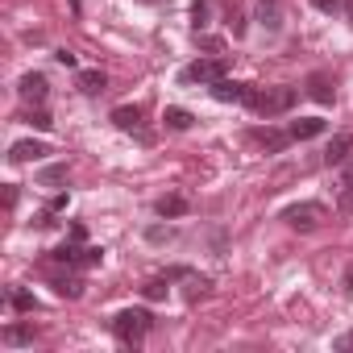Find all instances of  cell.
Segmentation results:
<instances>
[{"mask_svg": "<svg viewBox=\"0 0 353 353\" xmlns=\"http://www.w3.org/2000/svg\"><path fill=\"white\" fill-rule=\"evenodd\" d=\"M150 328H154V316H150L145 307H125V312H117V320H112V332H117V341H125V345H137Z\"/></svg>", "mask_w": 353, "mask_h": 353, "instance_id": "cell-1", "label": "cell"}, {"mask_svg": "<svg viewBox=\"0 0 353 353\" xmlns=\"http://www.w3.org/2000/svg\"><path fill=\"white\" fill-rule=\"evenodd\" d=\"M283 221H287L291 229H299V233H312V229H320V225L328 221V208L316 204V200H303V204L283 208Z\"/></svg>", "mask_w": 353, "mask_h": 353, "instance_id": "cell-2", "label": "cell"}, {"mask_svg": "<svg viewBox=\"0 0 353 353\" xmlns=\"http://www.w3.org/2000/svg\"><path fill=\"white\" fill-rule=\"evenodd\" d=\"M295 100H299L295 88H266V92H258V108H254V112H262V117H283V112L295 108Z\"/></svg>", "mask_w": 353, "mask_h": 353, "instance_id": "cell-3", "label": "cell"}, {"mask_svg": "<svg viewBox=\"0 0 353 353\" xmlns=\"http://www.w3.org/2000/svg\"><path fill=\"white\" fill-rule=\"evenodd\" d=\"M225 71H229L225 59H196L192 67L179 71V83H208V88H212L216 79H225Z\"/></svg>", "mask_w": 353, "mask_h": 353, "instance_id": "cell-4", "label": "cell"}, {"mask_svg": "<svg viewBox=\"0 0 353 353\" xmlns=\"http://www.w3.org/2000/svg\"><path fill=\"white\" fill-rule=\"evenodd\" d=\"M212 96H216L221 104H245V108H258V88H250V83L216 79V83H212Z\"/></svg>", "mask_w": 353, "mask_h": 353, "instance_id": "cell-5", "label": "cell"}, {"mask_svg": "<svg viewBox=\"0 0 353 353\" xmlns=\"http://www.w3.org/2000/svg\"><path fill=\"white\" fill-rule=\"evenodd\" d=\"M46 92H50V83H46V75H38V71L21 75V83H17V96H21L26 104H34V108L46 104Z\"/></svg>", "mask_w": 353, "mask_h": 353, "instance_id": "cell-6", "label": "cell"}, {"mask_svg": "<svg viewBox=\"0 0 353 353\" xmlns=\"http://www.w3.org/2000/svg\"><path fill=\"white\" fill-rule=\"evenodd\" d=\"M254 17H258V26H262L266 34H279V30H283V0H258Z\"/></svg>", "mask_w": 353, "mask_h": 353, "instance_id": "cell-7", "label": "cell"}, {"mask_svg": "<svg viewBox=\"0 0 353 353\" xmlns=\"http://www.w3.org/2000/svg\"><path fill=\"white\" fill-rule=\"evenodd\" d=\"M254 141H258L266 154H283L295 137H291V129H258V133H254Z\"/></svg>", "mask_w": 353, "mask_h": 353, "instance_id": "cell-8", "label": "cell"}, {"mask_svg": "<svg viewBox=\"0 0 353 353\" xmlns=\"http://www.w3.org/2000/svg\"><path fill=\"white\" fill-rule=\"evenodd\" d=\"M349 154H353V133H336V137L324 145V166H341Z\"/></svg>", "mask_w": 353, "mask_h": 353, "instance_id": "cell-9", "label": "cell"}, {"mask_svg": "<svg viewBox=\"0 0 353 353\" xmlns=\"http://www.w3.org/2000/svg\"><path fill=\"white\" fill-rule=\"evenodd\" d=\"M324 129H328V121H324V117H299V121H291V137H295V141L320 137Z\"/></svg>", "mask_w": 353, "mask_h": 353, "instance_id": "cell-10", "label": "cell"}, {"mask_svg": "<svg viewBox=\"0 0 353 353\" xmlns=\"http://www.w3.org/2000/svg\"><path fill=\"white\" fill-rule=\"evenodd\" d=\"M50 150H46V141H17L13 150H9V162H38V158H46Z\"/></svg>", "mask_w": 353, "mask_h": 353, "instance_id": "cell-11", "label": "cell"}, {"mask_svg": "<svg viewBox=\"0 0 353 353\" xmlns=\"http://www.w3.org/2000/svg\"><path fill=\"white\" fill-rule=\"evenodd\" d=\"M154 212H158L162 221H174V216H188V212H192V204H188L183 196H162V200L154 204Z\"/></svg>", "mask_w": 353, "mask_h": 353, "instance_id": "cell-12", "label": "cell"}, {"mask_svg": "<svg viewBox=\"0 0 353 353\" xmlns=\"http://www.w3.org/2000/svg\"><path fill=\"white\" fill-rule=\"evenodd\" d=\"M307 96H312L316 104H332V79H328L324 71L307 75Z\"/></svg>", "mask_w": 353, "mask_h": 353, "instance_id": "cell-13", "label": "cell"}, {"mask_svg": "<svg viewBox=\"0 0 353 353\" xmlns=\"http://www.w3.org/2000/svg\"><path fill=\"white\" fill-rule=\"evenodd\" d=\"M112 125L125 129V133L141 129V108H137V104H121V108H112Z\"/></svg>", "mask_w": 353, "mask_h": 353, "instance_id": "cell-14", "label": "cell"}, {"mask_svg": "<svg viewBox=\"0 0 353 353\" xmlns=\"http://www.w3.org/2000/svg\"><path fill=\"white\" fill-rule=\"evenodd\" d=\"M141 295H145L150 303L166 299V295H170V274H154V279H145V283H141Z\"/></svg>", "mask_w": 353, "mask_h": 353, "instance_id": "cell-15", "label": "cell"}, {"mask_svg": "<svg viewBox=\"0 0 353 353\" xmlns=\"http://www.w3.org/2000/svg\"><path fill=\"white\" fill-rule=\"evenodd\" d=\"M0 341L5 345H34V324H9L0 332Z\"/></svg>", "mask_w": 353, "mask_h": 353, "instance_id": "cell-16", "label": "cell"}, {"mask_svg": "<svg viewBox=\"0 0 353 353\" xmlns=\"http://www.w3.org/2000/svg\"><path fill=\"white\" fill-rule=\"evenodd\" d=\"M162 121H166V129H174V133H183V129H192V125H196V117H192L188 108H166V112H162Z\"/></svg>", "mask_w": 353, "mask_h": 353, "instance_id": "cell-17", "label": "cell"}, {"mask_svg": "<svg viewBox=\"0 0 353 353\" xmlns=\"http://www.w3.org/2000/svg\"><path fill=\"white\" fill-rule=\"evenodd\" d=\"M104 83H108V79H104V71H96V67H92V71H79V92L100 96V92H104Z\"/></svg>", "mask_w": 353, "mask_h": 353, "instance_id": "cell-18", "label": "cell"}, {"mask_svg": "<svg viewBox=\"0 0 353 353\" xmlns=\"http://www.w3.org/2000/svg\"><path fill=\"white\" fill-rule=\"evenodd\" d=\"M50 258H54V262H63V266H83V250H79V241H67V245H59Z\"/></svg>", "mask_w": 353, "mask_h": 353, "instance_id": "cell-19", "label": "cell"}, {"mask_svg": "<svg viewBox=\"0 0 353 353\" xmlns=\"http://www.w3.org/2000/svg\"><path fill=\"white\" fill-rule=\"evenodd\" d=\"M67 183V166H42L38 170V188H59Z\"/></svg>", "mask_w": 353, "mask_h": 353, "instance_id": "cell-20", "label": "cell"}, {"mask_svg": "<svg viewBox=\"0 0 353 353\" xmlns=\"http://www.w3.org/2000/svg\"><path fill=\"white\" fill-rule=\"evenodd\" d=\"M50 287H54V295H63V299H79V295H83V279H54Z\"/></svg>", "mask_w": 353, "mask_h": 353, "instance_id": "cell-21", "label": "cell"}, {"mask_svg": "<svg viewBox=\"0 0 353 353\" xmlns=\"http://www.w3.org/2000/svg\"><path fill=\"white\" fill-rule=\"evenodd\" d=\"M212 5H208V0H196V5H192V30H208L212 21Z\"/></svg>", "mask_w": 353, "mask_h": 353, "instance_id": "cell-22", "label": "cell"}, {"mask_svg": "<svg viewBox=\"0 0 353 353\" xmlns=\"http://www.w3.org/2000/svg\"><path fill=\"white\" fill-rule=\"evenodd\" d=\"M208 291H212V279H204V274H200V279H196V274H188V299H192V303H196V299H204Z\"/></svg>", "mask_w": 353, "mask_h": 353, "instance_id": "cell-23", "label": "cell"}, {"mask_svg": "<svg viewBox=\"0 0 353 353\" xmlns=\"http://www.w3.org/2000/svg\"><path fill=\"white\" fill-rule=\"evenodd\" d=\"M145 241L166 245V241H174V229H170V225H150V229H145Z\"/></svg>", "mask_w": 353, "mask_h": 353, "instance_id": "cell-24", "label": "cell"}, {"mask_svg": "<svg viewBox=\"0 0 353 353\" xmlns=\"http://www.w3.org/2000/svg\"><path fill=\"white\" fill-rule=\"evenodd\" d=\"M341 208H353V166L341 174Z\"/></svg>", "mask_w": 353, "mask_h": 353, "instance_id": "cell-25", "label": "cell"}, {"mask_svg": "<svg viewBox=\"0 0 353 353\" xmlns=\"http://www.w3.org/2000/svg\"><path fill=\"white\" fill-rule=\"evenodd\" d=\"M9 307H13V312H34V295H30V291H13V295H9Z\"/></svg>", "mask_w": 353, "mask_h": 353, "instance_id": "cell-26", "label": "cell"}, {"mask_svg": "<svg viewBox=\"0 0 353 353\" xmlns=\"http://www.w3.org/2000/svg\"><path fill=\"white\" fill-rule=\"evenodd\" d=\"M26 121H30V125H34V129H50V125H54V121H50V112H46V108H34V112H30V117H26Z\"/></svg>", "mask_w": 353, "mask_h": 353, "instance_id": "cell-27", "label": "cell"}, {"mask_svg": "<svg viewBox=\"0 0 353 353\" xmlns=\"http://www.w3.org/2000/svg\"><path fill=\"white\" fill-rule=\"evenodd\" d=\"M229 30H233V34H237V38H241V34H245V17H241V9H237V5H233V9H229Z\"/></svg>", "mask_w": 353, "mask_h": 353, "instance_id": "cell-28", "label": "cell"}, {"mask_svg": "<svg viewBox=\"0 0 353 353\" xmlns=\"http://www.w3.org/2000/svg\"><path fill=\"white\" fill-rule=\"evenodd\" d=\"M104 262V250L100 245H83V266H100Z\"/></svg>", "mask_w": 353, "mask_h": 353, "instance_id": "cell-29", "label": "cell"}, {"mask_svg": "<svg viewBox=\"0 0 353 353\" xmlns=\"http://www.w3.org/2000/svg\"><path fill=\"white\" fill-rule=\"evenodd\" d=\"M312 9H320V13H341L345 0H312Z\"/></svg>", "mask_w": 353, "mask_h": 353, "instance_id": "cell-30", "label": "cell"}, {"mask_svg": "<svg viewBox=\"0 0 353 353\" xmlns=\"http://www.w3.org/2000/svg\"><path fill=\"white\" fill-rule=\"evenodd\" d=\"M63 208H67V196H54L50 208H46V216H54V212H63Z\"/></svg>", "mask_w": 353, "mask_h": 353, "instance_id": "cell-31", "label": "cell"}, {"mask_svg": "<svg viewBox=\"0 0 353 353\" xmlns=\"http://www.w3.org/2000/svg\"><path fill=\"white\" fill-rule=\"evenodd\" d=\"M54 59H59L63 67H75V54H71V50H54Z\"/></svg>", "mask_w": 353, "mask_h": 353, "instance_id": "cell-32", "label": "cell"}, {"mask_svg": "<svg viewBox=\"0 0 353 353\" xmlns=\"http://www.w3.org/2000/svg\"><path fill=\"white\" fill-rule=\"evenodd\" d=\"M336 349H353V332H345V336L336 341Z\"/></svg>", "mask_w": 353, "mask_h": 353, "instance_id": "cell-33", "label": "cell"}, {"mask_svg": "<svg viewBox=\"0 0 353 353\" xmlns=\"http://www.w3.org/2000/svg\"><path fill=\"white\" fill-rule=\"evenodd\" d=\"M345 17H349V26H353V0H345Z\"/></svg>", "mask_w": 353, "mask_h": 353, "instance_id": "cell-34", "label": "cell"}]
</instances>
